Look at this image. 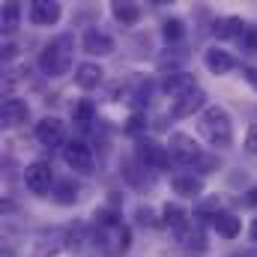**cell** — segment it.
Here are the masks:
<instances>
[{"instance_id": "obj_1", "label": "cell", "mask_w": 257, "mask_h": 257, "mask_svg": "<svg viewBox=\"0 0 257 257\" xmlns=\"http://www.w3.org/2000/svg\"><path fill=\"white\" fill-rule=\"evenodd\" d=\"M197 128H200V135H203L212 147H218V150H227V147L233 144V123H230V114H227L224 108H218V105L203 108V114H200V120H197Z\"/></svg>"}, {"instance_id": "obj_2", "label": "cell", "mask_w": 257, "mask_h": 257, "mask_svg": "<svg viewBox=\"0 0 257 257\" xmlns=\"http://www.w3.org/2000/svg\"><path fill=\"white\" fill-rule=\"evenodd\" d=\"M72 36H57L45 45V51L39 54V69L48 75V78H60L69 72L72 66Z\"/></svg>"}, {"instance_id": "obj_3", "label": "cell", "mask_w": 257, "mask_h": 257, "mask_svg": "<svg viewBox=\"0 0 257 257\" xmlns=\"http://www.w3.org/2000/svg\"><path fill=\"white\" fill-rule=\"evenodd\" d=\"M96 248H102L108 257H120L128 251V245H132V230L123 227V224H111V227H102V230H96Z\"/></svg>"}, {"instance_id": "obj_4", "label": "cell", "mask_w": 257, "mask_h": 257, "mask_svg": "<svg viewBox=\"0 0 257 257\" xmlns=\"http://www.w3.org/2000/svg\"><path fill=\"white\" fill-rule=\"evenodd\" d=\"M168 153H171V159H174V162H180V165H186V168L203 162V153H200L197 141H194L192 135H183V132H174V135H171Z\"/></svg>"}, {"instance_id": "obj_5", "label": "cell", "mask_w": 257, "mask_h": 257, "mask_svg": "<svg viewBox=\"0 0 257 257\" xmlns=\"http://www.w3.org/2000/svg\"><path fill=\"white\" fill-rule=\"evenodd\" d=\"M63 159H66V165L72 171H78V174H93V168H96L93 150L84 141H69L63 147Z\"/></svg>"}, {"instance_id": "obj_6", "label": "cell", "mask_w": 257, "mask_h": 257, "mask_svg": "<svg viewBox=\"0 0 257 257\" xmlns=\"http://www.w3.org/2000/svg\"><path fill=\"white\" fill-rule=\"evenodd\" d=\"M51 183H54V171H51L48 162H33V165H27V171H24V186L33 194H48L51 192Z\"/></svg>"}, {"instance_id": "obj_7", "label": "cell", "mask_w": 257, "mask_h": 257, "mask_svg": "<svg viewBox=\"0 0 257 257\" xmlns=\"http://www.w3.org/2000/svg\"><path fill=\"white\" fill-rule=\"evenodd\" d=\"M138 159L144 168H168L171 165V153L168 147L156 144V141H141L138 144Z\"/></svg>"}, {"instance_id": "obj_8", "label": "cell", "mask_w": 257, "mask_h": 257, "mask_svg": "<svg viewBox=\"0 0 257 257\" xmlns=\"http://www.w3.org/2000/svg\"><path fill=\"white\" fill-rule=\"evenodd\" d=\"M206 105V93L197 87L192 93H183V96H177L174 99V105H171V117H177V120H183V117H194V111H200Z\"/></svg>"}, {"instance_id": "obj_9", "label": "cell", "mask_w": 257, "mask_h": 257, "mask_svg": "<svg viewBox=\"0 0 257 257\" xmlns=\"http://www.w3.org/2000/svg\"><path fill=\"white\" fill-rule=\"evenodd\" d=\"M27 117H30V108H27L24 99L9 96L3 102V108H0V123L6 128H15V126H21V123H27Z\"/></svg>"}, {"instance_id": "obj_10", "label": "cell", "mask_w": 257, "mask_h": 257, "mask_svg": "<svg viewBox=\"0 0 257 257\" xmlns=\"http://www.w3.org/2000/svg\"><path fill=\"white\" fill-rule=\"evenodd\" d=\"M63 120L60 117H45V120H39L36 123V141L42 144V147H57V144H63Z\"/></svg>"}, {"instance_id": "obj_11", "label": "cell", "mask_w": 257, "mask_h": 257, "mask_svg": "<svg viewBox=\"0 0 257 257\" xmlns=\"http://www.w3.org/2000/svg\"><path fill=\"white\" fill-rule=\"evenodd\" d=\"M81 45H84V51H87V54H96V57H105V54H111V51H114V39H111L108 33L96 30V27L84 30Z\"/></svg>"}, {"instance_id": "obj_12", "label": "cell", "mask_w": 257, "mask_h": 257, "mask_svg": "<svg viewBox=\"0 0 257 257\" xmlns=\"http://www.w3.org/2000/svg\"><path fill=\"white\" fill-rule=\"evenodd\" d=\"M30 21L39 24V27H51L60 21V3H51V0H36L30 3Z\"/></svg>"}, {"instance_id": "obj_13", "label": "cell", "mask_w": 257, "mask_h": 257, "mask_svg": "<svg viewBox=\"0 0 257 257\" xmlns=\"http://www.w3.org/2000/svg\"><path fill=\"white\" fill-rule=\"evenodd\" d=\"M162 90H165V93H171V96L177 99V96H183V93L197 90V81H194V75H189V72H171V75H165Z\"/></svg>"}, {"instance_id": "obj_14", "label": "cell", "mask_w": 257, "mask_h": 257, "mask_svg": "<svg viewBox=\"0 0 257 257\" xmlns=\"http://www.w3.org/2000/svg\"><path fill=\"white\" fill-rule=\"evenodd\" d=\"M245 27H248V24H245L242 18H236V15H227V18H218V21H215L212 33H215V39H242Z\"/></svg>"}, {"instance_id": "obj_15", "label": "cell", "mask_w": 257, "mask_h": 257, "mask_svg": "<svg viewBox=\"0 0 257 257\" xmlns=\"http://www.w3.org/2000/svg\"><path fill=\"white\" fill-rule=\"evenodd\" d=\"M102 78H105V72H102L99 63H81L75 69V84L81 90H96L102 84Z\"/></svg>"}, {"instance_id": "obj_16", "label": "cell", "mask_w": 257, "mask_h": 257, "mask_svg": "<svg viewBox=\"0 0 257 257\" xmlns=\"http://www.w3.org/2000/svg\"><path fill=\"white\" fill-rule=\"evenodd\" d=\"M203 63H206V69L212 72V75H227L230 69H233V57L227 54V51H221V48H209L206 54H203Z\"/></svg>"}, {"instance_id": "obj_17", "label": "cell", "mask_w": 257, "mask_h": 257, "mask_svg": "<svg viewBox=\"0 0 257 257\" xmlns=\"http://www.w3.org/2000/svg\"><path fill=\"white\" fill-rule=\"evenodd\" d=\"M162 221L168 224V227H174V230H186L189 227V218H186V209L180 206V203H165L162 206Z\"/></svg>"}, {"instance_id": "obj_18", "label": "cell", "mask_w": 257, "mask_h": 257, "mask_svg": "<svg viewBox=\"0 0 257 257\" xmlns=\"http://www.w3.org/2000/svg\"><path fill=\"white\" fill-rule=\"evenodd\" d=\"M212 227L218 230V236H224V239H236V236H239V227H242V221H239L233 212H221V215L212 221Z\"/></svg>"}, {"instance_id": "obj_19", "label": "cell", "mask_w": 257, "mask_h": 257, "mask_svg": "<svg viewBox=\"0 0 257 257\" xmlns=\"http://www.w3.org/2000/svg\"><path fill=\"white\" fill-rule=\"evenodd\" d=\"M171 186H174V192L183 194V197H200L203 194V180L200 177H174Z\"/></svg>"}, {"instance_id": "obj_20", "label": "cell", "mask_w": 257, "mask_h": 257, "mask_svg": "<svg viewBox=\"0 0 257 257\" xmlns=\"http://www.w3.org/2000/svg\"><path fill=\"white\" fill-rule=\"evenodd\" d=\"M221 215V197H200L197 206H194V218L197 221H206V218H218Z\"/></svg>"}, {"instance_id": "obj_21", "label": "cell", "mask_w": 257, "mask_h": 257, "mask_svg": "<svg viewBox=\"0 0 257 257\" xmlns=\"http://www.w3.org/2000/svg\"><path fill=\"white\" fill-rule=\"evenodd\" d=\"M111 12H114V18H117L123 27L138 24V18H141V6H138V3H114Z\"/></svg>"}, {"instance_id": "obj_22", "label": "cell", "mask_w": 257, "mask_h": 257, "mask_svg": "<svg viewBox=\"0 0 257 257\" xmlns=\"http://www.w3.org/2000/svg\"><path fill=\"white\" fill-rule=\"evenodd\" d=\"M18 21H21V6H18V3H3V12H0V27H3L6 33H12V30L18 27Z\"/></svg>"}, {"instance_id": "obj_23", "label": "cell", "mask_w": 257, "mask_h": 257, "mask_svg": "<svg viewBox=\"0 0 257 257\" xmlns=\"http://www.w3.org/2000/svg\"><path fill=\"white\" fill-rule=\"evenodd\" d=\"M93 117H96V105H93L90 99H81V102L72 108V120H75L78 126H87V123H93Z\"/></svg>"}, {"instance_id": "obj_24", "label": "cell", "mask_w": 257, "mask_h": 257, "mask_svg": "<svg viewBox=\"0 0 257 257\" xmlns=\"http://www.w3.org/2000/svg\"><path fill=\"white\" fill-rule=\"evenodd\" d=\"M54 200H57V203H63V206H69V203H75V200H78V186H75L72 180H63V183H57V192H54Z\"/></svg>"}, {"instance_id": "obj_25", "label": "cell", "mask_w": 257, "mask_h": 257, "mask_svg": "<svg viewBox=\"0 0 257 257\" xmlns=\"http://www.w3.org/2000/svg\"><path fill=\"white\" fill-rule=\"evenodd\" d=\"M162 36H165L168 42H180V39L186 36V24H183L180 18H171V21H165V27H162Z\"/></svg>"}, {"instance_id": "obj_26", "label": "cell", "mask_w": 257, "mask_h": 257, "mask_svg": "<svg viewBox=\"0 0 257 257\" xmlns=\"http://www.w3.org/2000/svg\"><path fill=\"white\" fill-rule=\"evenodd\" d=\"M183 242H186V248H197V251H203L206 248V239H203V233H200V227L194 230V227H186L183 233Z\"/></svg>"}, {"instance_id": "obj_27", "label": "cell", "mask_w": 257, "mask_h": 257, "mask_svg": "<svg viewBox=\"0 0 257 257\" xmlns=\"http://www.w3.org/2000/svg\"><path fill=\"white\" fill-rule=\"evenodd\" d=\"M242 51H248V54H257V27H245V33H242Z\"/></svg>"}, {"instance_id": "obj_28", "label": "cell", "mask_w": 257, "mask_h": 257, "mask_svg": "<svg viewBox=\"0 0 257 257\" xmlns=\"http://www.w3.org/2000/svg\"><path fill=\"white\" fill-rule=\"evenodd\" d=\"M245 153L257 156V120L251 123V128H248V138H245Z\"/></svg>"}, {"instance_id": "obj_29", "label": "cell", "mask_w": 257, "mask_h": 257, "mask_svg": "<svg viewBox=\"0 0 257 257\" xmlns=\"http://www.w3.org/2000/svg\"><path fill=\"white\" fill-rule=\"evenodd\" d=\"M242 78H245V81L257 90V69H254V66H242Z\"/></svg>"}, {"instance_id": "obj_30", "label": "cell", "mask_w": 257, "mask_h": 257, "mask_svg": "<svg viewBox=\"0 0 257 257\" xmlns=\"http://www.w3.org/2000/svg\"><path fill=\"white\" fill-rule=\"evenodd\" d=\"M144 126H147V123H144V117H141V114H135V117L128 120V132H141Z\"/></svg>"}, {"instance_id": "obj_31", "label": "cell", "mask_w": 257, "mask_h": 257, "mask_svg": "<svg viewBox=\"0 0 257 257\" xmlns=\"http://www.w3.org/2000/svg\"><path fill=\"white\" fill-rule=\"evenodd\" d=\"M150 93H153V87H150V84H147V87H141V90H138V105H147V102H150Z\"/></svg>"}, {"instance_id": "obj_32", "label": "cell", "mask_w": 257, "mask_h": 257, "mask_svg": "<svg viewBox=\"0 0 257 257\" xmlns=\"http://www.w3.org/2000/svg\"><path fill=\"white\" fill-rule=\"evenodd\" d=\"M138 221H141V224H156V221H153V212H150V209H144V206L138 209Z\"/></svg>"}, {"instance_id": "obj_33", "label": "cell", "mask_w": 257, "mask_h": 257, "mask_svg": "<svg viewBox=\"0 0 257 257\" xmlns=\"http://www.w3.org/2000/svg\"><path fill=\"white\" fill-rule=\"evenodd\" d=\"M245 203H251V206H257V186L251 189V192L245 194Z\"/></svg>"}, {"instance_id": "obj_34", "label": "cell", "mask_w": 257, "mask_h": 257, "mask_svg": "<svg viewBox=\"0 0 257 257\" xmlns=\"http://www.w3.org/2000/svg\"><path fill=\"white\" fill-rule=\"evenodd\" d=\"M251 239L257 242V218H254V224H251Z\"/></svg>"}, {"instance_id": "obj_35", "label": "cell", "mask_w": 257, "mask_h": 257, "mask_svg": "<svg viewBox=\"0 0 257 257\" xmlns=\"http://www.w3.org/2000/svg\"><path fill=\"white\" fill-rule=\"evenodd\" d=\"M239 257H257V254H239Z\"/></svg>"}]
</instances>
